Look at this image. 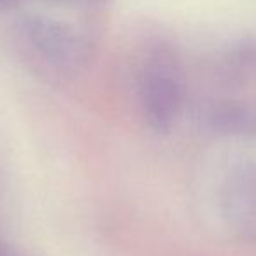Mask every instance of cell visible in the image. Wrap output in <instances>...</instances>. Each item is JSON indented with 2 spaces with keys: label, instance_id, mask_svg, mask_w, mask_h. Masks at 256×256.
<instances>
[{
  "label": "cell",
  "instance_id": "6da1fadb",
  "mask_svg": "<svg viewBox=\"0 0 256 256\" xmlns=\"http://www.w3.org/2000/svg\"><path fill=\"white\" fill-rule=\"evenodd\" d=\"M140 106L151 128L165 132L172 126L182 102L179 79L170 67L153 64L140 79Z\"/></svg>",
  "mask_w": 256,
  "mask_h": 256
}]
</instances>
